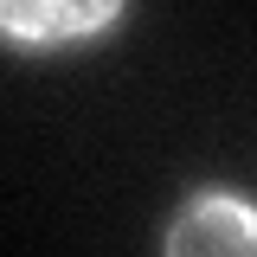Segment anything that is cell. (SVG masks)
Masks as SVG:
<instances>
[{
	"label": "cell",
	"mask_w": 257,
	"mask_h": 257,
	"mask_svg": "<svg viewBox=\"0 0 257 257\" xmlns=\"http://www.w3.org/2000/svg\"><path fill=\"white\" fill-rule=\"evenodd\" d=\"M122 20H128V0H7L0 7L7 45H26V52L84 45L96 32L122 26Z\"/></svg>",
	"instance_id": "cell-2"
},
{
	"label": "cell",
	"mask_w": 257,
	"mask_h": 257,
	"mask_svg": "<svg viewBox=\"0 0 257 257\" xmlns=\"http://www.w3.org/2000/svg\"><path fill=\"white\" fill-rule=\"evenodd\" d=\"M161 257H257V199L244 187H193L161 225Z\"/></svg>",
	"instance_id": "cell-1"
}]
</instances>
